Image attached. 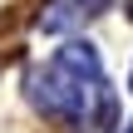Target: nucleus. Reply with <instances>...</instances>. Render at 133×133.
I'll return each instance as SVG.
<instances>
[{"label": "nucleus", "instance_id": "2", "mask_svg": "<svg viewBox=\"0 0 133 133\" xmlns=\"http://www.w3.org/2000/svg\"><path fill=\"white\" fill-rule=\"evenodd\" d=\"M128 133H133V128H128Z\"/></svg>", "mask_w": 133, "mask_h": 133}, {"label": "nucleus", "instance_id": "1", "mask_svg": "<svg viewBox=\"0 0 133 133\" xmlns=\"http://www.w3.org/2000/svg\"><path fill=\"white\" fill-rule=\"evenodd\" d=\"M79 5H84V10H104L109 0H79Z\"/></svg>", "mask_w": 133, "mask_h": 133}]
</instances>
